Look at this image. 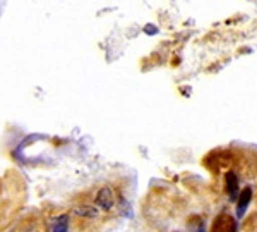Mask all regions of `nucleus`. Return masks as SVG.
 Here are the masks:
<instances>
[{"instance_id": "nucleus-5", "label": "nucleus", "mask_w": 257, "mask_h": 232, "mask_svg": "<svg viewBox=\"0 0 257 232\" xmlns=\"http://www.w3.org/2000/svg\"><path fill=\"white\" fill-rule=\"evenodd\" d=\"M187 232H206V223L199 215H192L187 220Z\"/></svg>"}, {"instance_id": "nucleus-7", "label": "nucleus", "mask_w": 257, "mask_h": 232, "mask_svg": "<svg viewBox=\"0 0 257 232\" xmlns=\"http://www.w3.org/2000/svg\"><path fill=\"white\" fill-rule=\"evenodd\" d=\"M76 213L79 215V217H89V218L98 217V210L94 208V206H89V205L77 206V208H76Z\"/></svg>"}, {"instance_id": "nucleus-6", "label": "nucleus", "mask_w": 257, "mask_h": 232, "mask_svg": "<svg viewBox=\"0 0 257 232\" xmlns=\"http://www.w3.org/2000/svg\"><path fill=\"white\" fill-rule=\"evenodd\" d=\"M69 230V215H60L53 218L52 232H67Z\"/></svg>"}, {"instance_id": "nucleus-1", "label": "nucleus", "mask_w": 257, "mask_h": 232, "mask_svg": "<svg viewBox=\"0 0 257 232\" xmlns=\"http://www.w3.org/2000/svg\"><path fill=\"white\" fill-rule=\"evenodd\" d=\"M209 232H237V220L231 215L221 213L214 218Z\"/></svg>"}, {"instance_id": "nucleus-4", "label": "nucleus", "mask_w": 257, "mask_h": 232, "mask_svg": "<svg viewBox=\"0 0 257 232\" xmlns=\"http://www.w3.org/2000/svg\"><path fill=\"white\" fill-rule=\"evenodd\" d=\"M225 191L228 194V198H230L231 201L237 200L238 194H240V188H238V177L235 172H228L225 176Z\"/></svg>"}, {"instance_id": "nucleus-3", "label": "nucleus", "mask_w": 257, "mask_h": 232, "mask_svg": "<svg viewBox=\"0 0 257 232\" xmlns=\"http://www.w3.org/2000/svg\"><path fill=\"white\" fill-rule=\"evenodd\" d=\"M252 201V188L247 186L245 189H242L237 198V218H242L247 213V208Z\"/></svg>"}, {"instance_id": "nucleus-2", "label": "nucleus", "mask_w": 257, "mask_h": 232, "mask_svg": "<svg viewBox=\"0 0 257 232\" xmlns=\"http://www.w3.org/2000/svg\"><path fill=\"white\" fill-rule=\"evenodd\" d=\"M96 205L101 206L103 210H111L115 206V193L113 189L105 186L101 188L96 194Z\"/></svg>"}]
</instances>
